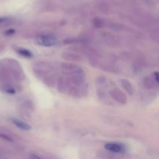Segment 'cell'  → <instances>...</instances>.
<instances>
[{"mask_svg":"<svg viewBox=\"0 0 159 159\" xmlns=\"http://www.w3.org/2000/svg\"><path fill=\"white\" fill-rule=\"evenodd\" d=\"M36 42L37 44L43 47H53L57 44V40L56 37L51 35H42L39 36L36 38Z\"/></svg>","mask_w":159,"mask_h":159,"instance_id":"obj_1","label":"cell"},{"mask_svg":"<svg viewBox=\"0 0 159 159\" xmlns=\"http://www.w3.org/2000/svg\"><path fill=\"white\" fill-rule=\"evenodd\" d=\"M106 150L116 154L123 153L125 152V147L118 143H107L105 144Z\"/></svg>","mask_w":159,"mask_h":159,"instance_id":"obj_2","label":"cell"},{"mask_svg":"<svg viewBox=\"0 0 159 159\" xmlns=\"http://www.w3.org/2000/svg\"><path fill=\"white\" fill-rule=\"evenodd\" d=\"M112 96L115 99L118 101L120 103H125L126 102V96H124L122 92L120 91L119 89H114L112 92Z\"/></svg>","mask_w":159,"mask_h":159,"instance_id":"obj_3","label":"cell"},{"mask_svg":"<svg viewBox=\"0 0 159 159\" xmlns=\"http://www.w3.org/2000/svg\"><path fill=\"white\" fill-rule=\"evenodd\" d=\"M12 123L16 126L17 127H19L20 129L23 130H30L31 129V126L29 125L28 124L26 123L23 122V121L20 120H17V119H12Z\"/></svg>","mask_w":159,"mask_h":159,"instance_id":"obj_4","label":"cell"},{"mask_svg":"<svg viewBox=\"0 0 159 159\" xmlns=\"http://www.w3.org/2000/svg\"><path fill=\"white\" fill-rule=\"evenodd\" d=\"M19 52H20L22 55L25 56V57H31V56H32V54H31L29 51H27V50L22 49V50H20Z\"/></svg>","mask_w":159,"mask_h":159,"instance_id":"obj_5","label":"cell"},{"mask_svg":"<svg viewBox=\"0 0 159 159\" xmlns=\"http://www.w3.org/2000/svg\"><path fill=\"white\" fill-rule=\"evenodd\" d=\"M30 159H43L41 157H40L39 155H36V154H30L29 157Z\"/></svg>","mask_w":159,"mask_h":159,"instance_id":"obj_6","label":"cell"}]
</instances>
